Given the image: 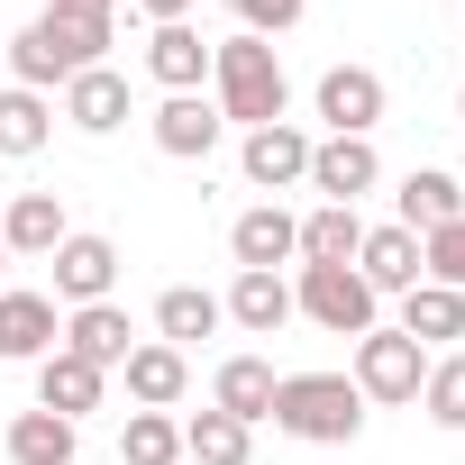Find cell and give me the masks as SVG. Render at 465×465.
Listing matches in <instances>:
<instances>
[{
	"label": "cell",
	"mask_w": 465,
	"mask_h": 465,
	"mask_svg": "<svg viewBox=\"0 0 465 465\" xmlns=\"http://www.w3.org/2000/svg\"><path fill=\"white\" fill-rule=\"evenodd\" d=\"M447 219H465V183H456V173H438V164H411V173H401V192H392V228L429 238V228H447Z\"/></svg>",
	"instance_id": "5bb4252c"
},
{
	"label": "cell",
	"mask_w": 465,
	"mask_h": 465,
	"mask_svg": "<svg viewBox=\"0 0 465 465\" xmlns=\"http://www.w3.org/2000/svg\"><path fill=\"white\" fill-rule=\"evenodd\" d=\"M392 329L447 356V347L465 338V292H447V283H411V292H401V320H392Z\"/></svg>",
	"instance_id": "7402d4cb"
},
{
	"label": "cell",
	"mask_w": 465,
	"mask_h": 465,
	"mask_svg": "<svg viewBox=\"0 0 465 465\" xmlns=\"http://www.w3.org/2000/svg\"><path fill=\"white\" fill-rule=\"evenodd\" d=\"M256 456V429L228 420V411H192L183 420V465H247Z\"/></svg>",
	"instance_id": "4316f807"
},
{
	"label": "cell",
	"mask_w": 465,
	"mask_h": 465,
	"mask_svg": "<svg viewBox=\"0 0 465 465\" xmlns=\"http://www.w3.org/2000/svg\"><path fill=\"white\" fill-rule=\"evenodd\" d=\"M210 329H228L219 292H201V283H173V292H155V338H164V347H201Z\"/></svg>",
	"instance_id": "484cf974"
},
{
	"label": "cell",
	"mask_w": 465,
	"mask_h": 465,
	"mask_svg": "<svg viewBox=\"0 0 465 465\" xmlns=\"http://www.w3.org/2000/svg\"><path fill=\"white\" fill-rule=\"evenodd\" d=\"M55 347H64L55 292H0V365H37Z\"/></svg>",
	"instance_id": "8fae6325"
},
{
	"label": "cell",
	"mask_w": 465,
	"mask_h": 465,
	"mask_svg": "<svg viewBox=\"0 0 465 465\" xmlns=\"http://www.w3.org/2000/svg\"><path fill=\"white\" fill-rule=\"evenodd\" d=\"M119 465H183V420H173V411H128Z\"/></svg>",
	"instance_id": "f1b7e54d"
},
{
	"label": "cell",
	"mask_w": 465,
	"mask_h": 465,
	"mask_svg": "<svg viewBox=\"0 0 465 465\" xmlns=\"http://www.w3.org/2000/svg\"><path fill=\"white\" fill-rule=\"evenodd\" d=\"M0 265H10V247H0Z\"/></svg>",
	"instance_id": "d590c367"
},
{
	"label": "cell",
	"mask_w": 465,
	"mask_h": 465,
	"mask_svg": "<svg viewBox=\"0 0 465 465\" xmlns=\"http://www.w3.org/2000/svg\"><path fill=\"white\" fill-rule=\"evenodd\" d=\"M356 247H365V219L347 201H320V210H302V256L292 265H356Z\"/></svg>",
	"instance_id": "603a6c76"
},
{
	"label": "cell",
	"mask_w": 465,
	"mask_h": 465,
	"mask_svg": "<svg viewBox=\"0 0 465 465\" xmlns=\"http://www.w3.org/2000/svg\"><path fill=\"white\" fill-rule=\"evenodd\" d=\"M146 74H155L164 92H201V83H210V37H201L192 19L146 28Z\"/></svg>",
	"instance_id": "ffe728a7"
},
{
	"label": "cell",
	"mask_w": 465,
	"mask_h": 465,
	"mask_svg": "<svg viewBox=\"0 0 465 465\" xmlns=\"http://www.w3.org/2000/svg\"><path fill=\"white\" fill-rule=\"evenodd\" d=\"M46 19H92V28H119V0H46Z\"/></svg>",
	"instance_id": "d6a6232c"
},
{
	"label": "cell",
	"mask_w": 465,
	"mask_h": 465,
	"mask_svg": "<svg viewBox=\"0 0 465 465\" xmlns=\"http://www.w3.org/2000/svg\"><path fill=\"white\" fill-rule=\"evenodd\" d=\"M146 137H155V155H173V164H210L219 137H228V119L210 110V92H164L155 119H146Z\"/></svg>",
	"instance_id": "8992f818"
},
{
	"label": "cell",
	"mask_w": 465,
	"mask_h": 465,
	"mask_svg": "<svg viewBox=\"0 0 465 465\" xmlns=\"http://www.w3.org/2000/svg\"><path fill=\"white\" fill-rule=\"evenodd\" d=\"M228 256H238V274H283V265L302 256V219H292L283 201L238 210V219H228Z\"/></svg>",
	"instance_id": "52a82bcc"
},
{
	"label": "cell",
	"mask_w": 465,
	"mask_h": 465,
	"mask_svg": "<svg viewBox=\"0 0 465 465\" xmlns=\"http://www.w3.org/2000/svg\"><path fill=\"white\" fill-rule=\"evenodd\" d=\"M128 347H137V329H128V311H119V302H83V311H64V356H83V365L119 374V365H128Z\"/></svg>",
	"instance_id": "9a60e30c"
},
{
	"label": "cell",
	"mask_w": 465,
	"mask_h": 465,
	"mask_svg": "<svg viewBox=\"0 0 465 465\" xmlns=\"http://www.w3.org/2000/svg\"><path fill=\"white\" fill-rule=\"evenodd\" d=\"M210 110L228 119V128H274L283 110H292V83H283V55L265 46V37H219L210 46Z\"/></svg>",
	"instance_id": "6da1fadb"
},
{
	"label": "cell",
	"mask_w": 465,
	"mask_h": 465,
	"mask_svg": "<svg viewBox=\"0 0 465 465\" xmlns=\"http://www.w3.org/2000/svg\"><path fill=\"white\" fill-rule=\"evenodd\" d=\"M210 411H228V420L256 429V420L274 411V365H265V356H228V365L210 374Z\"/></svg>",
	"instance_id": "cb8c5ba5"
},
{
	"label": "cell",
	"mask_w": 465,
	"mask_h": 465,
	"mask_svg": "<svg viewBox=\"0 0 465 465\" xmlns=\"http://www.w3.org/2000/svg\"><path fill=\"white\" fill-rule=\"evenodd\" d=\"M55 119H74L83 137H110V128H128V74H119V64H92V74H74V83L55 92Z\"/></svg>",
	"instance_id": "4fadbf2b"
},
{
	"label": "cell",
	"mask_w": 465,
	"mask_h": 465,
	"mask_svg": "<svg viewBox=\"0 0 465 465\" xmlns=\"http://www.w3.org/2000/svg\"><path fill=\"white\" fill-rule=\"evenodd\" d=\"M46 265H55V302H74V311H83V302H110V283H119V247L92 238V228H74Z\"/></svg>",
	"instance_id": "7c38bea8"
},
{
	"label": "cell",
	"mask_w": 465,
	"mask_h": 465,
	"mask_svg": "<svg viewBox=\"0 0 465 465\" xmlns=\"http://www.w3.org/2000/svg\"><path fill=\"white\" fill-rule=\"evenodd\" d=\"M101 392H110V374L101 365H83V356H37V411H55V420H74L83 429V411H101Z\"/></svg>",
	"instance_id": "ac0fdd59"
},
{
	"label": "cell",
	"mask_w": 465,
	"mask_h": 465,
	"mask_svg": "<svg viewBox=\"0 0 465 465\" xmlns=\"http://www.w3.org/2000/svg\"><path fill=\"white\" fill-rule=\"evenodd\" d=\"M128 10H137L146 28H173V19H192V0H128Z\"/></svg>",
	"instance_id": "836d02e7"
},
{
	"label": "cell",
	"mask_w": 465,
	"mask_h": 465,
	"mask_svg": "<svg viewBox=\"0 0 465 465\" xmlns=\"http://www.w3.org/2000/svg\"><path fill=\"white\" fill-rule=\"evenodd\" d=\"M110 37L119 28H92V19H28L19 37H10V74H19V92H64L74 74H92V64H110Z\"/></svg>",
	"instance_id": "7a4b0ae2"
},
{
	"label": "cell",
	"mask_w": 465,
	"mask_h": 465,
	"mask_svg": "<svg viewBox=\"0 0 465 465\" xmlns=\"http://www.w3.org/2000/svg\"><path fill=\"white\" fill-rule=\"evenodd\" d=\"M420 265H429V283H447V292H465V219H447V228H429V238H420Z\"/></svg>",
	"instance_id": "4dcf8cb0"
},
{
	"label": "cell",
	"mask_w": 465,
	"mask_h": 465,
	"mask_svg": "<svg viewBox=\"0 0 465 465\" xmlns=\"http://www.w3.org/2000/svg\"><path fill=\"white\" fill-rule=\"evenodd\" d=\"M292 320H320L329 338H365V329H383V302L365 292L356 265H302V283H292Z\"/></svg>",
	"instance_id": "277c9868"
},
{
	"label": "cell",
	"mask_w": 465,
	"mask_h": 465,
	"mask_svg": "<svg viewBox=\"0 0 465 465\" xmlns=\"http://www.w3.org/2000/svg\"><path fill=\"white\" fill-rule=\"evenodd\" d=\"M283 438L302 447H356L365 429V392L347 374H274V411H265Z\"/></svg>",
	"instance_id": "3957f363"
},
{
	"label": "cell",
	"mask_w": 465,
	"mask_h": 465,
	"mask_svg": "<svg viewBox=\"0 0 465 465\" xmlns=\"http://www.w3.org/2000/svg\"><path fill=\"white\" fill-rule=\"evenodd\" d=\"M420 374H429V347H420V338H401V329H365V338H356L347 383H356L365 401H420Z\"/></svg>",
	"instance_id": "5b68a950"
},
{
	"label": "cell",
	"mask_w": 465,
	"mask_h": 465,
	"mask_svg": "<svg viewBox=\"0 0 465 465\" xmlns=\"http://www.w3.org/2000/svg\"><path fill=\"white\" fill-rule=\"evenodd\" d=\"M356 274H365V292L383 302V292H411V283H429V265H420V238L411 228H365V247H356Z\"/></svg>",
	"instance_id": "2e32d148"
},
{
	"label": "cell",
	"mask_w": 465,
	"mask_h": 465,
	"mask_svg": "<svg viewBox=\"0 0 465 465\" xmlns=\"http://www.w3.org/2000/svg\"><path fill=\"white\" fill-rule=\"evenodd\" d=\"M219 311H228V329L274 338V329H292V283L283 274H238V283L219 292Z\"/></svg>",
	"instance_id": "44dd1931"
},
{
	"label": "cell",
	"mask_w": 465,
	"mask_h": 465,
	"mask_svg": "<svg viewBox=\"0 0 465 465\" xmlns=\"http://www.w3.org/2000/svg\"><path fill=\"white\" fill-rule=\"evenodd\" d=\"M311 110L329 119V137H374L383 128V74L374 64H329L320 92H311Z\"/></svg>",
	"instance_id": "ba28073f"
},
{
	"label": "cell",
	"mask_w": 465,
	"mask_h": 465,
	"mask_svg": "<svg viewBox=\"0 0 465 465\" xmlns=\"http://www.w3.org/2000/svg\"><path fill=\"white\" fill-rule=\"evenodd\" d=\"M46 137H55V101L10 83V92H0V155H37Z\"/></svg>",
	"instance_id": "83f0119b"
},
{
	"label": "cell",
	"mask_w": 465,
	"mask_h": 465,
	"mask_svg": "<svg viewBox=\"0 0 465 465\" xmlns=\"http://www.w3.org/2000/svg\"><path fill=\"white\" fill-rule=\"evenodd\" d=\"M456 119H465V92H456Z\"/></svg>",
	"instance_id": "e575fe53"
},
{
	"label": "cell",
	"mask_w": 465,
	"mask_h": 465,
	"mask_svg": "<svg viewBox=\"0 0 465 465\" xmlns=\"http://www.w3.org/2000/svg\"><path fill=\"white\" fill-rule=\"evenodd\" d=\"M64 238H74V219H64L55 192H19L10 210H0V247H10V256H55Z\"/></svg>",
	"instance_id": "d6986e66"
},
{
	"label": "cell",
	"mask_w": 465,
	"mask_h": 465,
	"mask_svg": "<svg viewBox=\"0 0 465 465\" xmlns=\"http://www.w3.org/2000/svg\"><path fill=\"white\" fill-rule=\"evenodd\" d=\"M238 173L274 201V192H292V183H311V137L292 128V119H274V128H247V146H238Z\"/></svg>",
	"instance_id": "9c48e42d"
},
{
	"label": "cell",
	"mask_w": 465,
	"mask_h": 465,
	"mask_svg": "<svg viewBox=\"0 0 465 465\" xmlns=\"http://www.w3.org/2000/svg\"><path fill=\"white\" fill-rule=\"evenodd\" d=\"M228 10H238V28H247V37H265V46H274V37H292V28H302L311 0H228Z\"/></svg>",
	"instance_id": "1f68e13d"
},
{
	"label": "cell",
	"mask_w": 465,
	"mask_h": 465,
	"mask_svg": "<svg viewBox=\"0 0 465 465\" xmlns=\"http://www.w3.org/2000/svg\"><path fill=\"white\" fill-rule=\"evenodd\" d=\"M0 447H10V465H74V456H83V429L55 420V411H19Z\"/></svg>",
	"instance_id": "d4e9b609"
},
{
	"label": "cell",
	"mask_w": 465,
	"mask_h": 465,
	"mask_svg": "<svg viewBox=\"0 0 465 465\" xmlns=\"http://www.w3.org/2000/svg\"><path fill=\"white\" fill-rule=\"evenodd\" d=\"M420 411H429L447 438H465V347L429 356V374H420Z\"/></svg>",
	"instance_id": "f546056e"
},
{
	"label": "cell",
	"mask_w": 465,
	"mask_h": 465,
	"mask_svg": "<svg viewBox=\"0 0 465 465\" xmlns=\"http://www.w3.org/2000/svg\"><path fill=\"white\" fill-rule=\"evenodd\" d=\"M383 183V155H374V137H311V192L320 201H365Z\"/></svg>",
	"instance_id": "30bf717a"
},
{
	"label": "cell",
	"mask_w": 465,
	"mask_h": 465,
	"mask_svg": "<svg viewBox=\"0 0 465 465\" xmlns=\"http://www.w3.org/2000/svg\"><path fill=\"white\" fill-rule=\"evenodd\" d=\"M119 374H128V401H137V411H173V401L192 392V365H183V347H164V338H137Z\"/></svg>",
	"instance_id": "e0dca14e"
}]
</instances>
